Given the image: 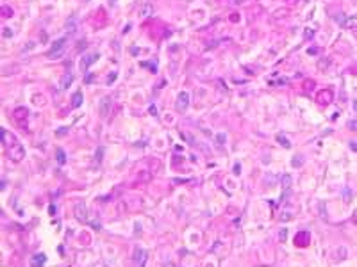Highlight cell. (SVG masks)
I'll return each mask as SVG.
<instances>
[{
  "label": "cell",
  "instance_id": "26",
  "mask_svg": "<svg viewBox=\"0 0 357 267\" xmlns=\"http://www.w3.org/2000/svg\"><path fill=\"white\" fill-rule=\"evenodd\" d=\"M313 36H314V30H313V29H305V32H304V38H305V39H311Z\"/></svg>",
  "mask_w": 357,
  "mask_h": 267
},
{
  "label": "cell",
  "instance_id": "1",
  "mask_svg": "<svg viewBox=\"0 0 357 267\" xmlns=\"http://www.w3.org/2000/svg\"><path fill=\"white\" fill-rule=\"evenodd\" d=\"M66 46V38H59L57 41H54V45H52V48L48 50V59H57V55H61V52L64 50Z\"/></svg>",
  "mask_w": 357,
  "mask_h": 267
},
{
  "label": "cell",
  "instance_id": "30",
  "mask_svg": "<svg viewBox=\"0 0 357 267\" xmlns=\"http://www.w3.org/2000/svg\"><path fill=\"white\" fill-rule=\"evenodd\" d=\"M2 13H4V16L6 18L11 16V9H9V7H2Z\"/></svg>",
  "mask_w": 357,
  "mask_h": 267
},
{
  "label": "cell",
  "instance_id": "17",
  "mask_svg": "<svg viewBox=\"0 0 357 267\" xmlns=\"http://www.w3.org/2000/svg\"><path fill=\"white\" fill-rule=\"evenodd\" d=\"M346 255H348V249H346L345 246H339L337 251H336V260H345Z\"/></svg>",
  "mask_w": 357,
  "mask_h": 267
},
{
  "label": "cell",
  "instance_id": "11",
  "mask_svg": "<svg viewBox=\"0 0 357 267\" xmlns=\"http://www.w3.org/2000/svg\"><path fill=\"white\" fill-rule=\"evenodd\" d=\"M64 29H66V32H71V34H73L75 30H77V20L70 16L68 20H66V23H64Z\"/></svg>",
  "mask_w": 357,
  "mask_h": 267
},
{
  "label": "cell",
  "instance_id": "19",
  "mask_svg": "<svg viewBox=\"0 0 357 267\" xmlns=\"http://www.w3.org/2000/svg\"><path fill=\"white\" fill-rule=\"evenodd\" d=\"M329 66H330V59H327V57H325V59H320V61H318V70H320V71H325L327 68H329Z\"/></svg>",
  "mask_w": 357,
  "mask_h": 267
},
{
  "label": "cell",
  "instance_id": "37",
  "mask_svg": "<svg viewBox=\"0 0 357 267\" xmlns=\"http://www.w3.org/2000/svg\"><path fill=\"white\" fill-rule=\"evenodd\" d=\"M350 148L354 150V152H357V142L355 141H350Z\"/></svg>",
  "mask_w": 357,
  "mask_h": 267
},
{
  "label": "cell",
  "instance_id": "9",
  "mask_svg": "<svg viewBox=\"0 0 357 267\" xmlns=\"http://www.w3.org/2000/svg\"><path fill=\"white\" fill-rule=\"evenodd\" d=\"M73 80H75V77L71 75V73H66V75H63V78H61V84H59L61 89H63V91H66V89H68L71 84H73Z\"/></svg>",
  "mask_w": 357,
  "mask_h": 267
},
{
  "label": "cell",
  "instance_id": "12",
  "mask_svg": "<svg viewBox=\"0 0 357 267\" xmlns=\"http://www.w3.org/2000/svg\"><path fill=\"white\" fill-rule=\"evenodd\" d=\"M82 93H81V91H77V93H75V94H73V98H71V107H73V109H77V107H81V105H82Z\"/></svg>",
  "mask_w": 357,
  "mask_h": 267
},
{
  "label": "cell",
  "instance_id": "33",
  "mask_svg": "<svg viewBox=\"0 0 357 267\" xmlns=\"http://www.w3.org/2000/svg\"><path fill=\"white\" fill-rule=\"evenodd\" d=\"M307 52H309V55H316V54H320V48H309Z\"/></svg>",
  "mask_w": 357,
  "mask_h": 267
},
{
  "label": "cell",
  "instance_id": "35",
  "mask_svg": "<svg viewBox=\"0 0 357 267\" xmlns=\"http://www.w3.org/2000/svg\"><path fill=\"white\" fill-rule=\"evenodd\" d=\"M234 174H241V166H239V164L234 166Z\"/></svg>",
  "mask_w": 357,
  "mask_h": 267
},
{
  "label": "cell",
  "instance_id": "27",
  "mask_svg": "<svg viewBox=\"0 0 357 267\" xmlns=\"http://www.w3.org/2000/svg\"><path fill=\"white\" fill-rule=\"evenodd\" d=\"M302 162H304V158H302V157L298 158V155H297L295 158H293V166H295V168H298V166H300Z\"/></svg>",
  "mask_w": 357,
  "mask_h": 267
},
{
  "label": "cell",
  "instance_id": "25",
  "mask_svg": "<svg viewBox=\"0 0 357 267\" xmlns=\"http://www.w3.org/2000/svg\"><path fill=\"white\" fill-rule=\"evenodd\" d=\"M346 126H348V128H350L352 132H355V130H357V120H352V121H348V125H346Z\"/></svg>",
  "mask_w": 357,
  "mask_h": 267
},
{
  "label": "cell",
  "instance_id": "13",
  "mask_svg": "<svg viewBox=\"0 0 357 267\" xmlns=\"http://www.w3.org/2000/svg\"><path fill=\"white\" fill-rule=\"evenodd\" d=\"M139 14H141V18H148V16H152V14H154V7L150 6V4H145V6L141 7Z\"/></svg>",
  "mask_w": 357,
  "mask_h": 267
},
{
  "label": "cell",
  "instance_id": "4",
  "mask_svg": "<svg viewBox=\"0 0 357 267\" xmlns=\"http://www.w3.org/2000/svg\"><path fill=\"white\" fill-rule=\"evenodd\" d=\"M132 260H134V264H137V265H145L147 260H148V253H147V249L136 248V249H134V255H132Z\"/></svg>",
  "mask_w": 357,
  "mask_h": 267
},
{
  "label": "cell",
  "instance_id": "5",
  "mask_svg": "<svg viewBox=\"0 0 357 267\" xmlns=\"http://www.w3.org/2000/svg\"><path fill=\"white\" fill-rule=\"evenodd\" d=\"M187 107H189V93H187V91H182V93H179V96H177V109L181 110V112H186Z\"/></svg>",
  "mask_w": 357,
  "mask_h": 267
},
{
  "label": "cell",
  "instance_id": "34",
  "mask_svg": "<svg viewBox=\"0 0 357 267\" xmlns=\"http://www.w3.org/2000/svg\"><path fill=\"white\" fill-rule=\"evenodd\" d=\"M55 134H57V136H66V134H68V128H61V130H57Z\"/></svg>",
  "mask_w": 357,
  "mask_h": 267
},
{
  "label": "cell",
  "instance_id": "28",
  "mask_svg": "<svg viewBox=\"0 0 357 267\" xmlns=\"http://www.w3.org/2000/svg\"><path fill=\"white\" fill-rule=\"evenodd\" d=\"M182 137H184V139H187V141H189V144H193V146H195V139H193L189 134H184V132H182Z\"/></svg>",
  "mask_w": 357,
  "mask_h": 267
},
{
  "label": "cell",
  "instance_id": "18",
  "mask_svg": "<svg viewBox=\"0 0 357 267\" xmlns=\"http://www.w3.org/2000/svg\"><path fill=\"white\" fill-rule=\"evenodd\" d=\"M280 182H282V187H284V189H289V187H291V182H293L291 174H282Z\"/></svg>",
  "mask_w": 357,
  "mask_h": 267
},
{
  "label": "cell",
  "instance_id": "7",
  "mask_svg": "<svg viewBox=\"0 0 357 267\" xmlns=\"http://www.w3.org/2000/svg\"><path fill=\"white\" fill-rule=\"evenodd\" d=\"M23 157H25V150H23V146L20 144V142H14V146L11 148V158L13 160H16V162H20Z\"/></svg>",
  "mask_w": 357,
  "mask_h": 267
},
{
  "label": "cell",
  "instance_id": "22",
  "mask_svg": "<svg viewBox=\"0 0 357 267\" xmlns=\"http://www.w3.org/2000/svg\"><path fill=\"white\" fill-rule=\"evenodd\" d=\"M286 239H287V228H282L279 232V240L280 242H286Z\"/></svg>",
  "mask_w": 357,
  "mask_h": 267
},
{
  "label": "cell",
  "instance_id": "2",
  "mask_svg": "<svg viewBox=\"0 0 357 267\" xmlns=\"http://www.w3.org/2000/svg\"><path fill=\"white\" fill-rule=\"evenodd\" d=\"M73 212H75V217H77L81 223H89V212H88V207H86L84 203H75Z\"/></svg>",
  "mask_w": 357,
  "mask_h": 267
},
{
  "label": "cell",
  "instance_id": "20",
  "mask_svg": "<svg viewBox=\"0 0 357 267\" xmlns=\"http://www.w3.org/2000/svg\"><path fill=\"white\" fill-rule=\"evenodd\" d=\"M277 141H279V142H280V144H282L284 148H291V142H289V139H287V137L279 136V137H277Z\"/></svg>",
  "mask_w": 357,
  "mask_h": 267
},
{
  "label": "cell",
  "instance_id": "32",
  "mask_svg": "<svg viewBox=\"0 0 357 267\" xmlns=\"http://www.w3.org/2000/svg\"><path fill=\"white\" fill-rule=\"evenodd\" d=\"M320 212H321V217H327V214H325V203H320Z\"/></svg>",
  "mask_w": 357,
  "mask_h": 267
},
{
  "label": "cell",
  "instance_id": "16",
  "mask_svg": "<svg viewBox=\"0 0 357 267\" xmlns=\"http://www.w3.org/2000/svg\"><path fill=\"white\" fill-rule=\"evenodd\" d=\"M318 100L321 104H330V102H332V93H330V91H323V93H320Z\"/></svg>",
  "mask_w": 357,
  "mask_h": 267
},
{
  "label": "cell",
  "instance_id": "3",
  "mask_svg": "<svg viewBox=\"0 0 357 267\" xmlns=\"http://www.w3.org/2000/svg\"><path fill=\"white\" fill-rule=\"evenodd\" d=\"M111 109H113V102H111L109 96H104V98L100 100L98 104V110H100V116L104 118V120H107L111 114Z\"/></svg>",
  "mask_w": 357,
  "mask_h": 267
},
{
  "label": "cell",
  "instance_id": "15",
  "mask_svg": "<svg viewBox=\"0 0 357 267\" xmlns=\"http://www.w3.org/2000/svg\"><path fill=\"white\" fill-rule=\"evenodd\" d=\"M45 262H47V255H45V253H38V255L32 256V264L34 265H43Z\"/></svg>",
  "mask_w": 357,
  "mask_h": 267
},
{
  "label": "cell",
  "instance_id": "29",
  "mask_svg": "<svg viewBox=\"0 0 357 267\" xmlns=\"http://www.w3.org/2000/svg\"><path fill=\"white\" fill-rule=\"evenodd\" d=\"M116 77H118V73H116V71H114V73H111V75L107 77V84H113V80H116Z\"/></svg>",
  "mask_w": 357,
  "mask_h": 267
},
{
  "label": "cell",
  "instance_id": "8",
  "mask_svg": "<svg viewBox=\"0 0 357 267\" xmlns=\"http://www.w3.org/2000/svg\"><path fill=\"white\" fill-rule=\"evenodd\" d=\"M341 25H343V29H348V30L357 29V16H345L341 20Z\"/></svg>",
  "mask_w": 357,
  "mask_h": 267
},
{
  "label": "cell",
  "instance_id": "14",
  "mask_svg": "<svg viewBox=\"0 0 357 267\" xmlns=\"http://www.w3.org/2000/svg\"><path fill=\"white\" fill-rule=\"evenodd\" d=\"M55 160H57V164H66V153H64V150L63 148H57L55 150Z\"/></svg>",
  "mask_w": 357,
  "mask_h": 267
},
{
  "label": "cell",
  "instance_id": "38",
  "mask_svg": "<svg viewBox=\"0 0 357 267\" xmlns=\"http://www.w3.org/2000/svg\"><path fill=\"white\" fill-rule=\"evenodd\" d=\"M4 36H6V38H9V36H13V32H11V30H9L7 27H6V30H4Z\"/></svg>",
  "mask_w": 357,
  "mask_h": 267
},
{
  "label": "cell",
  "instance_id": "10",
  "mask_svg": "<svg viewBox=\"0 0 357 267\" xmlns=\"http://www.w3.org/2000/svg\"><path fill=\"white\" fill-rule=\"evenodd\" d=\"M309 239H311V237H309L307 232H302V233H298L297 237H295V244L297 246H307Z\"/></svg>",
  "mask_w": 357,
  "mask_h": 267
},
{
  "label": "cell",
  "instance_id": "6",
  "mask_svg": "<svg viewBox=\"0 0 357 267\" xmlns=\"http://www.w3.org/2000/svg\"><path fill=\"white\" fill-rule=\"evenodd\" d=\"M98 57H100V54H88V55H84L82 59H81V70L86 71L89 66L93 64V62H97V61H98Z\"/></svg>",
  "mask_w": 357,
  "mask_h": 267
},
{
  "label": "cell",
  "instance_id": "23",
  "mask_svg": "<svg viewBox=\"0 0 357 267\" xmlns=\"http://www.w3.org/2000/svg\"><path fill=\"white\" fill-rule=\"evenodd\" d=\"M102 158H104V148H98V150H97V157H95V160H97V162H102Z\"/></svg>",
  "mask_w": 357,
  "mask_h": 267
},
{
  "label": "cell",
  "instance_id": "24",
  "mask_svg": "<svg viewBox=\"0 0 357 267\" xmlns=\"http://www.w3.org/2000/svg\"><path fill=\"white\" fill-rule=\"evenodd\" d=\"M225 139H227L225 134H218V136H216V141H218V144H220V146H223V144H225Z\"/></svg>",
  "mask_w": 357,
  "mask_h": 267
},
{
  "label": "cell",
  "instance_id": "31",
  "mask_svg": "<svg viewBox=\"0 0 357 267\" xmlns=\"http://www.w3.org/2000/svg\"><path fill=\"white\" fill-rule=\"evenodd\" d=\"M93 78H95V77L89 73L88 77H84V84H91V82H93Z\"/></svg>",
  "mask_w": 357,
  "mask_h": 267
},
{
  "label": "cell",
  "instance_id": "40",
  "mask_svg": "<svg viewBox=\"0 0 357 267\" xmlns=\"http://www.w3.org/2000/svg\"><path fill=\"white\" fill-rule=\"evenodd\" d=\"M354 110H355V112H357V102H355V104H354Z\"/></svg>",
  "mask_w": 357,
  "mask_h": 267
},
{
  "label": "cell",
  "instance_id": "21",
  "mask_svg": "<svg viewBox=\"0 0 357 267\" xmlns=\"http://www.w3.org/2000/svg\"><path fill=\"white\" fill-rule=\"evenodd\" d=\"M25 114H27V109H16V110H14V116H16V120H22V118H25Z\"/></svg>",
  "mask_w": 357,
  "mask_h": 267
},
{
  "label": "cell",
  "instance_id": "39",
  "mask_svg": "<svg viewBox=\"0 0 357 267\" xmlns=\"http://www.w3.org/2000/svg\"><path fill=\"white\" fill-rule=\"evenodd\" d=\"M48 212H50V216H54V214H55V207H54V205H50V207H48Z\"/></svg>",
  "mask_w": 357,
  "mask_h": 267
},
{
  "label": "cell",
  "instance_id": "36",
  "mask_svg": "<svg viewBox=\"0 0 357 267\" xmlns=\"http://www.w3.org/2000/svg\"><path fill=\"white\" fill-rule=\"evenodd\" d=\"M150 114H152V116H157V109H155V105H150Z\"/></svg>",
  "mask_w": 357,
  "mask_h": 267
}]
</instances>
